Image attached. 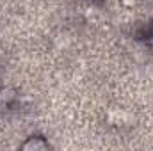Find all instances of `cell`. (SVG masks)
<instances>
[{
    "label": "cell",
    "instance_id": "cell-1",
    "mask_svg": "<svg viewBox=\"0 0 153 151\" xmlns=\"http://www.w3.org/2000/svg\"><path fill=\"white\" fill-rule=\"evenodd\" d=\"M22 148H23V150H46V148H48V142L43 141L41 137H32V139L27 141Z\"/></svg>",
    "mask_w": 153,
    "mask_h": 151
},
{
    "label": "cell",
    "instance_id": "cell-2",
    "mask_svg": "<svg viewBox=\"0 0 153 151\" xmlns=\"http://www.w3.org/2000/svg\"><path fill=\"white\" fill-rule=\"evenodd\" d=\"M14 96L16 94H14L13 89H9V87L7 89H0V101L2 103H9L11 100H14Z\"/></svg>",
    "mask_w": 153,
    "mask_h": 151
},
{
    "label": "cell",
    "instance_id": "cell-3",
    "mask_svg": "<svg viewBox=\"0 0 153 151\" xmlns=\"http://www.w3.org/2000/svg\"><path fill=\"white\" fill-rule=\"evenodd\" d=\"M121 2H123L125 5H134V4H135V0H121Z\"/></svg>",
    "mask_w": 153,
    "mask_h": 151
}]
</instances>
